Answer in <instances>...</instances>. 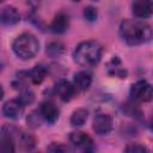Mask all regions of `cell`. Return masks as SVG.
Segmentation results:
<instances>
[{
    "instance_id": "2",
    "label": "cell",
    "mask_w": 153,
    "mask_h": 153,
    "mask_svg": "<svg viewBox=\"0 0 153 153\" xmlns=\"http://www.w3.org/2000/svg\"><path fill=\"white\" fill-rule=\"evenodd\" d=\"M102 57V47L96 41H85L76 45L73 53L74 61L82 67L96 66Z\"/></svg>"
},
{
    "instance_id": "24",
    "label": "cell",
    "mask_w": 153,
    "mask_h": 153,
    "mask_svg": "<svg viewBox=\"0 0 153 153\" xmlns=\"http://www.w3.org/2000/svg\"><path fill=\"white\" fill-rule=\"evenodd\" d=\"M73 1H76V2H78V1H80V0H73Z\"/></svg>"
},
{
    "instance_id": "19",
    "label": "cell",
    "mask_w": 153,
    "mask_h": 153,
    "mask_svg": "<svg viewBox=\"0 0 153 153\" xmlns=\"http://www.w3.org/2000/svg\"><path fill=\"white\" fill-rule=\"evenodd\" d=\"M84 17L87 22H94L98 17V12H97V8L93 7V6H87L85 7L84 10Z\"/></svg>"
},
{
    "instance_id": "15",
    "label": "cell",
    "mask_w": 153,
    "mask_h": 153,
    "mask_svg": "<svg viewBox=\"0 0 153 153\" xmlns=\"http://www.w3.org/2000/svg\"><path fill=\"white\" fill-rule=\"evenodd\" d=\"M47 73H48V71H47L45 66H43V65H36V66L29 72V78L31 79V81H32L33 84L38 85V84H41V82L45 79Z\"/></svg>"
},
{
    "instance_id": "17",
    "label": "cell",
    "mask_w": 153,
    "mask_h": 153,
    "mask_svg": "<svg viewBox=\"0 0 153 153\" xmlns=\"http://www.w3.org/2000/svg\"><path fill=\"white\" fill-rule=\"evenodd\" d=\"M63 45L60 43V42H51L48 47H47V53L53 56V57H56V56H60L62 53H63Z\"/></svg>"
},
{
    "instance_id": "6",
    "label": "cell",
    "mask_w": 153,
    "mask_h": 153,
    "mask_svg": "<svg viewBox=\"0 0 153 153\" xmlns=\"http://www.w3.org/2000/svg\"><path fill=\"white\" fill-rule=\"evenodd\" d=\"M131 12L139 19H146L153 14L152 0H135L131 4Z\"/></svg>"
},
{
    "instance_id": "23",
    "label": "cell",
    "mask_w": 153,
    "mask_h": 153,
    "mask_svg": "<svg viewBox=\"0 0 153 153\" xmlns=\"http://www.w3.org/2000/svg\"><path fill=\"white\" fill-rule=\"evenodd\" d=\"M149 127H151V129H152V131H153V118H152V121H151V124H149Z\"/></svg>"
},
{
    "instance_id": "14",
    "label": "cell",
    "mask_w": 153,
    "mask_h": 153,
    "mask_svg": "<svg viewBox=\"0 0 153 153\" xmlns=\"http://www.w3.org/2000/svg\"><path fill=\"white\" fill-rule=\"evenodd\" d=\"M12 135H13V139H16L20 143V146L24 147L25 149H31L35 146V142H36L35 137L24 130H14V133H12Z\"/></svg>"
},
{
    "instance_id": "4",
    "label": "cell",
    "mask_w": 153,
    "mask_h": 153,
    "mask_svg": "<svg viewBox=\"0 0 153 153\" xmlns=\"http://www.w3.org/2000/svg\"><path fill=\"white\" fill-rule=\"evenodd\" d=\"M130 97L134 102H149L153 99V85L146 80H139L130 87Z\"/></svg>"
},
{
    "instance_id": "16",
    "label": "cell",
    "mask_w": 153,
    "mask_h": 153,
    "mask_svg": "<svg viewBox=\"0 0 153 153\" xmlns=\"http://www.w3.org/2000/svg\"><path fill=\"white\" fill-rule=\"evenodd\" d=\"M87 116H88V111L86 109H76L72 114L69 122L73 127H81L82 124H85Z\"/></svg>"
},
{
    "instance_id": "26",
    "label": "cell",
    "mask_w": 153,
    "mask_h": 153,
    "mask_svg": "<svg viewBox=\"0 0 153 153\" xmlns=\"http://www.w3.org/2000/svg\"><path fill=\"white\" fill-rule=\"evenodd\" d=\"M1 1H4V0H1Z\"/></svg>"
},
{
    "instance_id": "21",
    "label": "cell",
    "mask_w": 153,
    "mask_h": 153,
    "mask_svg": "<svg viewBox=\"0 0 153 153\" xmlns=\"http://www.w3.org/2000/svg\"><path fill=\"white\" fill-rule=\"evenodd\" d=\"M47 149L50 151V152H67V151H69L68 146H66L63 143H60V142H53L50 146H48Z\"/></svg>"
},
{
    "instance_id": "1",
    "label": "cell",
    "mask_w": 153,
    "mask_h": 153,
    "mask_svg": "<svg viewBox=\"0 0 153 153\" xmlns=\"http://www.w3.org/2000/svg\"><path fill=\"white\" fill-rule=\"evenodd\" d=\"M120 35L129 45L148 43L153 38V27L140 19H124L120 25Z\"/></svg>"
},
{
    "instance_id": "18",
    "label": "cell",
    "mask_w": 153,
    "mask_h": 153,
    "mask_svg": "<svg viewBox=\"0 0 153 153\" xmlns=\"http://www.w3.org/2000/svg\"><path fill=\"white\" fill-rule=\"evenodd\" d=\"M18 99L20 100V103H22L23 105H29V104H31V103L33 102L35 94H33L30 90H22V92H20Z\"/></svg>"
},
{
    "instance_id": "13",
    "label": "cell",
    "mask_w": 153,
    "mask_h": 153,
    "mask_svg": "<svg viewBox=\"0 0 153 153\" xmlns=\"http://www.w3.org/2000/svg\"><path fill=\"white\" fill-rule=\"evenodd\" d=\"M20 16L16 7L13 6H5L1 10V23L4 25H14L19 23Z\"/></svg>"
},
{
    "instance_id": "5",
    "label": "cell",
    "mask_w": 153,
    "mask_h": 153,
    "mask_svg": "<svg viewBox=\"0 0 153 153\" xmlns=\"http://www.w3.org/2000/svg\"><path fill=\"white\" fill-rule=\"evenodd\" d=\"M112 117L105 112H99L93 118V130L98 135H108L112 129Z\"/></svg>"
},
{
    "instance_id": "20",
    "label": "cell",
    "mask_w": 153,
    "mask_h": 153,
    "mask_svg": "<svg viewBox=\"0 0 153 153\" xmlns=\"http://www.w3.org/2000/svg\"><path fill=\"white\" fill-rule=\"evenodd\" d=\"M41 118H42L41 112H39V111H33V112H31V114L27 116V123H29L31 127L36 128V127L39 126ZM42 120H43V118H42Z\"/></svg>"
},
{
    "instance_id": "3",
    "label": "cell",
    "mask_w": 153,
    "mask_h": 153,
    "mask_svg": "<svg viewBox=\"0 0 153 153\" xmlns=\"http://www.w3.org/2000/svg\"><path fill=\"white\" fill-rule=\"evenodd\" d=\"M13 53L16 56H18L22 60H30L36 56V54L39 50V42L38 39L29 32L19 35L13 44H12Z\"/></svg>"
},
{
    "instance_id": "12",
    "label": "cell",
    "mask_w": 153,
    "mask_h": 153,
    "mask_svg": "<svg viewBox=\"0 0 153 153\" xmlns=\"http://www.w3.org/2000/svg\"><path fill=\"white\" fill-rule=\"evenodd\" d=\"M69 26V19H68V16L63 12H60L57 13L51 24H50V30L54 32V33H63Z\"/></svg>"
},
{
    "instance_id": "8",
    "label": "cell",
    "mask_w": 153,
    "mask_h": 153,
    "mask_svg": "<svg viewBox=\"0 0 153 153\" xmlns=\"http://www.w3.org/2000/svg\"><path fill=\"white\" fill-rule=\"evenodd\" d=\"M55 93L59 96V98L63 102H69L76 93V88L74 86V84L61 79L57 81L56 86H55Z\"/></svg>"
},
{
    "instance_id": "9",
    "label": "cell",
    "mask_w": 153,
    "mask_h": 153,
    "mask_svg": "<svg viewBox=\"0 0 153 153\" xmlns=\"http://www.w3.org/2000/svg\"><path fill=\"white\" fill-rule=\"evenodd\" d=\"M69 141L72 142L73 146L84 149V151H91L93 149V141L90 137L88 134L84 131H74L71 133L69 135Z\"/></svg>"
},
{
    "instance_id": "25",
    "label": "cell",
    "mask_w": 153,
    "mask_h": 153,
    "mask_svg": "<svg viewBox=\"0 0 153 153\" xmlns=\"http://www.w3.org/2000/svg\"><path fill=\"white\" fill-rule=\"evenodd\" d=\"M93 1H98V0H93Z\"/></svg>"
},
{
    "instance_id": "11",
    "label": "cell",
    "mask_w": 153,
    "mask_h": 153,
    "mask_svg": "<svg viewBox=\"0 0 153 153\" xmlns=\"http://www.w3.org/2000/svg\"><path fill=\"white\" fill-rule=\"evenodd\" d=\"M92 82V74L87 71H80L74 74L73 84L76 91H86L91 86Z\"/></svg>"
},
{
    "instance_id": "10",
    "label": "cell",
    "mask_w": 153,
    "mask_h": 153,
    "mask_svg": "<svg viewBox=\"0 0 153 153\" xmlns=\"http://www.w3.org/2000/svg\"><path fill=\"white\" fill-rule=\"evenodd\" d=\"M39 112L42 115V118L50 124L55 123L60 117L59 108L51 102H43L39 106Z\"/></svg>"
},
{
    "instance_id": "7",
    "label": "cell",
    "mask_w": 153,
    "mask_h": 153,
    "mask_svg": "<svg viewBox=\"0 0 153 153\" xmlns=\"http://www.w3.org/2000/svg\"><path fill=\"white\" fill-rule=\"evenodd\" d=\"M24 106L25 105H23L18 98L12 99V100H7L2 105V114L7 118L18 120V118L22 117V115L24 112Z\"/></svg>"
},
{
    "instance_id": "22",
    "label": "cell",
    "mask_w": 153,
    "mask_h": 153,
    "mask_svg": "<svg viewBox=\"0 0 153 153\" xmlns=\"http://www.w3.org/2000/svg\"><path fill=\"white\" fill-rule=\"evenodd\" d=\"M126 152H147V147L140 143H130L124 148Z\"/></svg>"
}]
</instances>
